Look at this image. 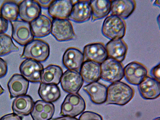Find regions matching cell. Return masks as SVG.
<instances>
[{
  "label": "cell",
  "instance_id": "obj_23",
  "mask_svg": "<svg viewBox=\"0 0 160 120\" xmlns=\"http://www.w3.org/2000/svg\"><path fill=\"white\" fill-rule=\"evenodd\" d=\"M34 36L36 38H44L51 33L52 21L48 16L41 15L30 22Z\"/></svg>",
  "mask_w": 160,
  "mask_h": 120
},
{
  "label": "cell",
  "instance_id": "obj_3",
  "mask_svg": "<svg viewBox=\"0 0 160 120\" xmlns=\"http://www.w3.org/2000/svg\"><path fill=\"white\" fill-rule=\"evenodd\" d=\"M50 53V46L48 43L42 40L35 39L25 46L21 58L43 62L48 59Z\"/></svg>",
  "mask_w": 160,
  "mask_h": 120
},
{
  "label": "cell",
  "instance_id": "obj_5",
  "mask_svg": "<svg viewBox=\"0 0 160 120\" xmlns=\"http://www.w3.org/2000/svg\"><path fill=\"white\" fill-rule=\"evenodd\" d=\"M85 108V100L79 94H69L61 105L60 115L75 118L83 112Z\"/></svg>",
  "mask_w": 160,
  "mask_h": 120
},
{
  "label": "cell",
  "instance_id": "obj_13",
  "mask_svg": "<svg viewBox=\"0 0 160 120\" xmlns=\"http://www.w3.org/2000/svg\"><path fill=\"white\" fill-rule=\"evenodd\" d=\"M18 16L21 20L31 22L41 15V8L36 1L25 0L18 4Z\"/></svg>",
  "mask_w": 160,
  "mask_h": 120
},
{
  "label": "cell",
  "instance_id": "obj_16",
  "mask_svg": "<svg viewBox=\"0 0 160 120\" xmlns=\"http://www.w3.org/2000/svg\"><path fill=\"white\" fill-rule=\"evenodd\" d=\"M73 4L71 0L54 1L48 8V14L53 19H68Z\"/></svg>",
  "mask_w": 160,
  "mask_h": 120
},
{
  "label": "cell",
  "instance_id": "obj_8",
  "mask_svg": "<svg viewBox=\"0 0 160 120\" xmlns=\"http://www.w3.org/2000/svg\"><path fill=\"white\" fill-rule=\"evenodd\" d=\"M124 69L125 79L131 85H138L148 76L146 67L137 61L130 62Z\"/></svg>",
  "mask_w": 160,
  "mask_h": 120
},
{
  "label": "cell",
  "instance_id": "obj_24",
  "mask_svg": "<svg viewBox=\"0 0 160 120\" xmlns=\"http://www.w3.org/2000/svg\"><path fill=\"white\" fill-rule=\"evenodd\" d=\"M33 100L30 95H24L17 97L13 101V112L20 116H26L31 113L34 105Z\"/></svg>",
  "mask_w": 160,
  "mask_h": 120
},
{
  "label": "cell",
  "instance_id": "obj_9",
  "mask_svg": "<svg viewBox=\"0 0 160 120\" xmlns=\"http://www.w3.org/2000/svg\"><path fill=\"white\" fill-rule=\"evenodd\" d=\"M60 82L65 92L76 94L82 88L84 81L79 72L68 70L63 74Z\"/></svg>",
  "mask_w": 160,
  "mask_h": 120
},
{
  "label": "cell",
  "instance_id": "obj_21",
  "mask_svg": "<svg viewBox=\"0 0 160 120\" xmlns=\"http://www.w3.org/2000/svg\"><path fill=\"white\" fill-rule=\"evenodd\" d=\"M55 111V106L52 103L38 100L34 103L31 115L33 120H50Z\"/></svg>",
  "mask_w": 160,
  "mask_h": 120
},
{
  "label": "cell",
  "instance_id": "obj_34",
  "mask_svg": "<svg viewBox=\"0 0 160 120\" xmlns=\"http://www.w3.org/2000/svg\"><path fill=\"white\" fill-rule=\"evenodd\" d=\"M0 120H22V118L13 113L3 116L0 118Z\"/></svg>",
  "mask_w": 160,
  "mask_h": 120
},
{
  "label": "cell",
  "instance_id": "obj_22",
  "mask_svg": "<svg viewBox=\"0 0 160 120\" xmlns=\"http://www.w3.org/2000/svg\"><path fill=\"white\" fill-rule=\"evenodd\" d=\"M79 72L84 82L87 83L98 82L101 78V64L85 61L83 63Z\"/></svg>",
  "mask_w": 160,
  "mask_h": 120
},
{
  "label": "cell",
  "instance_id": "obj_38",
  "mask_svg": "<svg viewBox=\"0 0 160 120\" xmlns=\"http://www.w3.org/2000/svg\"><path fill=\"white\" fill-rule=\"evenodd\" d=\"M4 92H5V90L3 89V88L0 85V95H2Z\"/></svg>",
  "mask_w": 160,
  "mask_h": 120
},
{
  "label": "cell",
  "instance_id": "obj_14",
  "mask_svg": "<svg viewBox=\"0 0 160 120\" xmlns=\"http://www.w3.org/2000/svg\"><path fill=\"white\" fill-rule=\"evenodd\" d=\"M84 61L83 53L79 49L75 48H68L63 55V65L68 70L79 72Z\"/></svg>",
  "mask_w": 160,
  "mask_h": 120
},
{
  "label": "cell",
  "instance_id": "obj_25",
  "mask_svg": "<svg viewBox=\"0 0 160 120\" xmlns=\"http://www.w3.org/2000/svg\"><path fill=\"white\" fill-rule=\"evenodd\" d=\"M63 74V70L61 67L50 65L44 68L41 72V82L58 85L60 83Z\"/></svg>",
  "mask_w": 160,
  "mask_h": 120
},
{
  "label": "cell",
  "instance_id": "obj_6",
  "mask_svg": "<svg viewBox=\"0 0 160 120\" xmlns=\"http://www.w3.org/2000/svg\"><path fill=\"white\" fill-rule=\"evenodd\" d=\"M12 27V38L21 46H25L34 39L33 34L30 23L18 19L11 22Z\"/></svg>",
  "mask_w": 160,
  "mask_h": 120
},
{
  "label": "cell",
  "instance_id": "obj_20",
  "mask_svg": "<svg viewBox=\"0 0 160 120\" xmlns=\"http://www.w3.org/2000/svg\"><path fill=\"white\" fill-rule=\"evenodd\" d=\"M83 90L89 96L93 103L101 105L106 101L108 88L101 83L95 82L88 84L84 86Z\"/></svg>",
  "mask_w": 160,
  "mask_h": 120
},
{
  "label": "cell",
  "instance_id": "obj_7",
  "mask_svg": "<svg viewBox=\"0 0 160 120\" xmlns=\"http://www.w3.org/2000/svg\"><path fill=\"white\" fill-rule=\"evenodd\" d=\"M51 33L60 42L70 41L76 38L72 23L68 19L53 20Z\"/></svg>",
  "mask_w": 160,
  "mask_h": 120
},
{
  "label": "cell",
  "instance_id": "obj_27",
  "mask_svg": "<svg viewBox=\"0 0 160 120\" xmlns=\"http://www.w3.org/2000/svg\"><path fill=\"white\" fill-rule=\"evenodd\" d=\"M38 94L42 101L51 103L58 101L61 96V91L58 85L41 82L38 90Z\"/></svg>",
  "mask_w": 160,
  "mask_h": 120
},
{
  "label": "cell",
  "instance_id": "obj_12",
  "mask_svg": "<svg viewBox=\"0 0 160 120\" xmlns=\"http://www.w3.org/2000/svg\"><path fill=\"white\" fill-rule=\"evenodd\" d=\"M84 59L85 61L102 63L108 58L105 46L101 42L92 43L85 45L83 49Z\"/></svg>",
  "mask_w": 160,
  "mask_h": 120
},
{
  "label": "cell",
  "instance_id": "obj_1",
  "mask_svg": "<svg viewBox=\"0 0 160 120\" xmlns=\"http://www.w3.org/2000/svg\"><path fill=\"white\" fill-rule=\"evenodd\" d=\"M134 94L133 88L125 83H112L108 88L105 103L107 105H125L132 99Z\"/></svg>",
  "mask_w": 160,
  "mask_h": 120
},
{
  "label": "cell",
  "instance_id": "obj_29",
  "mask_svg": "<svg viewBox=\"0 0 160 120\" xmlns=\"http://www.w3.org/2000/svg\"><path fill=\"white\" fill-rule=\"evenodd\" d=\"M19 50L14 44L9 35L5 33L0 34V57Z\"/></svg>",
  "mask_w": 160,
  "mask_h": 120
},
{
  "label": "cell",
  "instance_id": "obj_2",
  "mask_svg": "<svg viewBox=\"0 0 160 120\" xmlns=\"http://www.w3.org/2000/svg\"><path fill=\"white\" fill-rule=\"evenodd\" d=\"M126 24L124 20L117 16L111 15L103 22L102 33L111 40L122 39L126 32Z\"/></svg>",
  "mask_w": 160,
  "mask_h": 120
},
{
  "label": "cell",
  "instance_id": "obj_31",
  "mask_svg": "<svg viewBox=\"0 0 160 120\" xmlns=\"http://www.w3.org/2000/svg\"><path fill=\"white\" fill-rule=\"evenodd\" d=\"M160 64L158 63V65L153 67L150 71V75L152 78L156 80L158 82H160Z\"/></svg>",
  "mask_w": 160,
  "mask_h": 120
},
{
  "label": "cell",
  "instance_id": "obj_4",
  "mask_svg": "<svg viewBox=\"0 0 160 120\" xmlns=\"http://www.w3.org/2000/svg\"><path fill=\"white\" fill-rule=\"evenodd\" d=\"M101 78L108 82L120 81L124 77V68L122 62L108 58L101 64Z\"/></svg>",
  "mask_w": 160,
  "mask_h": 120
},
{
  "label": "cell",
  "instance_id": "obj_37",
  "mask_svg": "<svg viewBox=\"0 0 160 120\" xmlns=\"http://www.w3.org/2000/svg\"><path fill=\"white\" fill-rule=\"evenodd\" d=\"M160 1L159 0H156V1H155V2H154L153 5L155 6L158 7V8H160Z\"/></svg>",
  "mask_w": 160,
  "mask_h": 120
},
{
  "label": "cell",
  "instance_id": "obj_15",
  "mask_svg": "<svg viewBox=\"0 0 160 120\" xmlns=\"http://www.w3.org/2000/svg\"><path fill=\"white\" fill-rule=\"evenodd\" d=\"M138 86L140 95L144 99L153 100L160 97V82L153 78L147 76Z\"/></svg>",
  "mask_w": 160,
  "mask_h": 120
},
{
  "label": "cell",
  "instance_id": "obj_36",
  "mask_svg": "<svg viewBox=\"0 0 160 120\" xmlns=\"http://www.w3.org/2000/svg\"><path fill=\"white\" fill-rule=\"evenodd\" d=\"M50 120H78V118H72L68 116H62L60 118H54Z\"/></svg>",
  "mask_w": 160,
  "mask_h": 120
},
{
  "label": "cell",
  "instance_id": "obj_18",
  "mask_svg": "<svg viewBox=\"0 0 160 120\" xmlns=\"http://www.w3.org/2000/svg\"><path fill=\"white\" fill-rule=\"evenodd\" d=\"M11 98L26 95L29 87V81L19 74H15L10 78L8 83Z\"/></svg>",
  "mask_w": 160,
  "mask_h": 120
},
{
  "label": "cell",
  "instance_id": "obj_32",
  "mask_svg": "<svg viewBox=\"0 0 160 120\" xmlns=\"http://www.w3.org/2000/svg\"><path fill=\"white\" fill-rule=\"evenodd\" d=\"M8 71V66L6 61L0 58V78H4Z\"/></svg>",
  "mask_w": 160,
  "mask_h": 120
},
{
  "label": "cell",
  "instance_id": "obj_35",
  "mask_svg": "<svg viewBox=\"0 0 160 120\" xmlns=\"http://www.w3.org/2000/svg\"><path fill=\"white\" fill-rule=\"evenodd\" d=\"M40 5V6L43 8H48L52 3L54 1L49 0V1H41V0H38L36 1Z\"/></svg>",
  "mask_w": 160,
  "mask_h": 120
},
{
  "label": "cell",
  "instance_id": "obj_28",
  "mask_svg": "<svg viewBox=\"0 0 160 120\" xmlns=\"http://www.w3.org/2000/svg\"><path fill=\"white\" fill-rule=\"evenodd\" d=\"M1 15L7 21L12 22L18 20L19 6L15 1H6L2 3L0 8Z\"/></svg>",
  "mask_w": 160,
  "mask_h": 120
},
{
  "label": "cell",
  "instance_id": "obj_11",
  "mask_svg": "<svg viewBox=\"0 0 160 120\" xmlns=\"http://www.w3.org/2000/svg\"><path fill=\"white\" fill-rule=\"evenodd\" d=\"M91 1H78L73 4L68 19L81 23L88 21L92 17Z\"/></svg>",
  "mask_w": 160,
  "mask_h": 120
},
{
  "label": "cell",
  "instance_id": "obj_26",
  "mask_svg": "<svg viewBox=\"0 0 160 120\" xmlns=\"http://www.w3.org/2000/svg\"><path fill=\"white\" fill-rule=\"evenodd\" d=\"M111 1L92 0L91 5L92 9L91 21L92 22L102 19L111 12Z\"/></svg>",
  "mask_w": 160,
  "mask_h": 120
},
{
  "label": "cell",
  "instance_id": "obj_19",
  "mask_svg": "<svg viewBox=\"0 0 160 120\" xmlns=\"http://www.w3.org/2000/svg\"><path fill=\"white\" fill-rule=\"evenodd\" d=\"M108 58L122 62L128 51V46L122 39L111 40L105 46Z\"/></svg>",
  "mask_w": 160,
  "mask_h": 120
},
{
  "label": "cell",
  "instance_id": "obj_30",
  "mask_svg": "<svg viewBox=\"0 0 160 120\" xmlns=\"http://www.w3.org/2000/svg\"><path fill=\"white\" fill-rule=\"evenodd\" d=\"M78 120H103L101 115L92 111H85L82 113Z\"/></svg>",
  "mask_w": 160,
  "mask_h": 120
},
{
  "label": "cell",
  "instance_id": "obj_33",
  "mask_svg": "<svg viewBox=\"0 0 160 120\" xmlns=\"http://www.w3.org/2000/svg\"><path fill=\"white\" fill-rule=\"evenodd\" d=\"M8 22L0 15V34L5 33L8 31Z\"/></svg>",
  "mask_w": 160,
  "mask_h": 120
},
{
  "label": "cell",
  "instance_id": "obj_39",
  "mask_svg": "<svg viewBox=\"0 0 160 120\" xmlns=\"http://www.w3.org/2000/svg\"><path fill=\"white\" fill-rule=\"evenodd\" d=\"M153 120H160V118L158 117V118H155Z\"/></svg>",
  "mask_w": 160,
  "mask_h": 120
},
{
  "label": "cell",
  "instance_id": "obj_10",
  "mask_svg": "<svg viewBox=\"0 0 160 120\" xmlns=\"http://www.w3.org/2000/svg\"><path fill=\"white\" fill-rule=\"evenodd\" d=\"M43 69V66L41 62L28 58L22 61L19 68L21 75L32 83L41 82V73Z\"/></svg>",
  "mask_w": 160,
  "mask_h": 120
},
{
  "label": "cell",
  "instance_id": "obj_17",
  "mask_svg": "<svg viewBox=\"0 0 160 120\" xmlns=\"http://www.w3.org/2000/svg\"><path fill=\"white\" fill-rule=\"evenodd\" d=\"M136 7L134 0L111 1V15L117 16L125 20L132 15Z\"/></svg>",
  "mask_w": 160,
  "mask_h": 120
}]
</instances>
